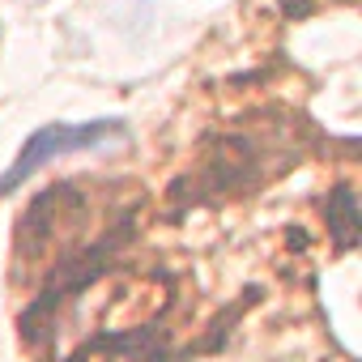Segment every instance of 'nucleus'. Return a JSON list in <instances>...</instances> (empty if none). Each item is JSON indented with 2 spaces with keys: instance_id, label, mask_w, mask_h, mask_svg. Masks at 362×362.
I'll list each match as a JSON object with an SVG mask.
<instances>
[{
  "instance_id": "1",
  "label": "nucleus",
  "mask_w": 362,
  "mask_h": 362,
  "mask_svg": "<svg viewBox=\"0 0 362 362\" xmlns=\"http://www.w3.org/2000/svg\"><path fill=\"white\" fill-rule=\"evenodd\" d=\"M124 136V119H90V124H47L39 128L26 149L18 153V162L9 166V175L0 179V192H13L18 184H26V179L35 170H43L47 162L64 158V153H77V149H98V145H111Z\"/></svg>"
}]
</instances>
